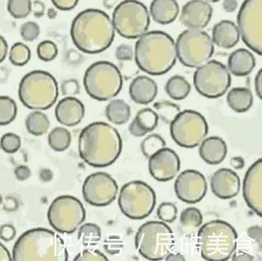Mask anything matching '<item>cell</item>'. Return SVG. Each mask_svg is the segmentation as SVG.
Instances as JSON below:
<instances>
[{"instance_id": "7c38bea8", "label": "cell", "mask_w": 262, "mask_h": 261, "mask_svg": "<svg viewBox=\"0 0 262 261\" xmlns=\"http://www.w3.org/2000/svg\"><path fill=\"white\" fill-rule=\"evenodd\" d=\"M47 215L49 225L54 230L63 234H72L85 221L86 212L78 198L63 195L53 201Z\"/></svg>"}, {"instance_id": "d6986e66", "label": "cell", "mask_w": 262, "mask_h": 261, "mask_svg": "<svg viewBox=\"0 0 262 261\" xmlns=\"http://www.w3.org/2000/svg\"><path fill=\"white\" fill-rule=\"evenodd\" d=\"M246 203L258 216L262 214V161L258 159L246 172L243 184Z\"/></svg>"}, {"instance_id": "bcb514c9", "label": "cell", "mask_w": 262, "mask_h": 261, "mask_svg": "<svg viewBox=\"0 0 262 261\" xmlns=\"http://www.w3.org/2000/svg\"><path fill=\"white\" fill-rule=\"evenodd\" d=\"M105 251L110 255H117L122 250L124 244L122 240L117 236H109L104 241Z\"/></svg>"}, {"instance_id": "f546056e", "label": "cell", "mask_w": 262, "mask_h": 261, "mask_svg": "<svg viewBox=\"0 0 262 261\" xmlns=\"http://www.w3.org/2000/svg\"><path fill=\"white\" fill-rule=\"evenodd\" d=\"M130 116V106L122 99L112 100L106 106V118L114 125H124L129 121Z\"/></svg>"}, {"instance_id": "9a60e30c", "label": "cell", "mask_w": 262, "mask_h": 261, "mask_svg": "<svg viewBox=\"0 0 262 261\" xmlns=\"http://www.w3.org/2000/svg\"><path fill=\"white\" fill-rule=\"evenodd\" d=\"M237 29L242 39L258 55L262 53V0H246L237 14Z\"/></svg>"}, {"instance_id": "f907efd6", "label": "cell", "mask_w": 262, "mask_h": 261, "mask_svg": "<svg viewBox=\"0 0 262 261\" xmlns=\"http://www.w3.org/2000/svg\"><path fill=\"white\" fill-rule=\"evenodd\" d=\"M53 5L61 11H70L78 4L77 0H52Z\"/></svg>"}, {"instance_id": "91938a15", "label": "cell", "mask_w": 262, "mask_h": 261, "mask_svg": "<svg viewBox=\"0 0 262 261\" xmlns=\"http://www.w3.org/2000/svg\"><path fill=\"white\" fill-rule=\"evenodd\" d=\"M233 261H252L254 260L253 256L250 254L246 253V252H237L234 254L232 257Z\"/></svg>"}, {"instance_id": "f5cc1de1", "label": "cell", "mask_w": 262, "mask_h": 261, "mask_svg": "<svg viewBox=\"0 0 262 261\" xmlns=\"http://www.w3.org/2000/svg\"><path fill=\"white\" fill-rule=\"evenodd\" d=\"M247 233H248V237L253 239L254 241H256L260 247L262 240L261 227L258 226V225L251 227L248 229Z\"/></svg>"}, {"instance_id": "2e32d148", "label": "cell", "mask_w": 262, "mask_h": 261, "mask_svg": "<svg viewBox=\"0 0 262 261\" xmlns=\"http://www.w3.org/2000/svg\"><path fill=\"white\" fill-rule=\"evenodd\" d=\"M118 190L117 182L110 175L97 172L86 178L82 187V193L88 204L102 207L116 200Z\"/></svg>"}, {"instance_id": "ee69618b", "label": "cell", "mask_w": 262, "mask_h": 261, "mask_svg": "<svg viewBox=\"0 0 262 261\" xmlns=\"http://www.w3.org/2000/svg\"><path fill=\"white\" fill-rule=\"evenodd\" d=\"M20 36L27 42H32L39 37L40 28L35 21H27L20 27Z\"/></svg>"}, {"instance_id": "3957f363", "label": "cell", "mask_w": 262, "mask_h": 261, "mask_svg": "<svg viewBox=\"0 0 262 261\" xmlns=\"http://www.w3.org/2000/svg\"><path fill=\"white\" fill-rule=\"evenodd\" d=\"M134 56L141 71L151 76H162L176 65V42L164 31H148L135 44Z\"/></svg>"}, {"instance_id": "6125c7cd", "label": "cell", "mask_w": 262, "mask_h": 261, "mask_svg": "<svg viewBox=\"0 0 262 261\" xmlns=\"http://www.w3.org/2000/svg\"><path fill=\"white\" fill-rule=\"evenodd\" d=\"M165 259L167 261L184 260L185 258L184 257V255H181L180 253H173L169 254V255L165 258Z\"/></svg>"}, {"instance_id": "8992f818", "label": "cell", "mask_w": 262, "mask_h": 261, "mask_svg": "<svg viewBox=\"0 0 262 261\" xmlns=\"http://www.w3.org/2000/svg\"><path fill=\"white\" fill-rule=\"evenodd\" d=\"M58 94V84L55 77L40 70L29 72L19 84L20 101L31 110H48L55 104Z\"/></svg>"}, {"instance_id": "f6af8a7d", "label": "cell", "mask_w": 262, "mask_h": 261, "mask_svg": "<svg viewBox=\"0 0 262 261\" xmlns=\"http://www.w3.org/2000/svg\"><path fill=\"white\" fill-rule=\"evenodd\" d=\"M75 261H106L108 260L104 254L97 250H84L76 255Z\"/></svg>"}, {"instance_id": "7402d4cb", "label": "cell", "mask_w": 262, "mask_h": 261, "mask_svg": "<svg viewBox=\"0 0 262 261\" xmlns=\"http://www.w3.org/2000/svg\"><path fill=\"white\" fill-rule=\"evenodd\" d=\"M84 106L75 97L62 98L55 109V117L61 125L73 127L79 125L84 118Z\"/></svg>"}, {"instance_id": "1f68e13d", "label": "cell", "mask_w": 262, "mask_h": 261, "mask_svg": "<svg viewBox=\"0 0 262 261\" xmlns=\"http://www.w3.org/2000/svg\"><path fill=\"white\" fill-rule=\"evenodd\" d=\"M50 121L47 115L35 111L27 116L26 127L27 131L34 136H42L49 130Z\"/></svg>"}, {"instance_id": "8fae6325", "label": "cell", "mask_w": 262, "mask_h": 261, "mask_svg": "<svg viewBox=\"0 0 262 261\" xmlns=\"http://www.w3.org/2000/svg\"><path fill=\"white\" fill-rule=\"evenodd\" d=\"M118 205L127 218L139 221L149 216L156 206V193L145 182L135 180L123 186Z\"/></svg>"}, {"instance_id": "9c48e42d", "label": "cell", "mask_w": 262, "mask_h": 261, "mask_svg": "<svg viewBox=\"0 0 262 261\" xmlns=\"http://www.w3.org/2000/svg\"><path fill=\"white\" fill-rule=\"evenodd\" d=\"M115 31L125 39H139L149 28L150 15L143 3L135 0L122 1L113 13Z\"/></svg>"}, {"instance_id": "6da1fadb", "label": "cell", "mask_w": 262, "mask_h": 261, "mask_svg": "<svg viewBox=\"0 0 262 261\" xmlns=\"http://www.w3.org/2000/svg\"><path fill=\"white\" fill-rule=\"evenodd\" d=\"M78 150L81 159L94 168L107 167L118 159L122 139L117 129L107 123H91L80 132Z\"/></svg>"}, {"instance_id": "9f6ffc18", "label": "cell", "mask_w": 262, "mask_h": 261, "mask_svg": "<svg viewBox=\"0 0 262 261\" xmlns=\"http://www.w3.org/2000/svg\"><path fill=\"white\" fill-rule=\"evenodd\" d=\"M8 46L6 39L0 35V63L4 61L8 54Z\"/></svg>"}, {"instance_id": "836d02e7", "label": "cell", "mask_w": 262, "mask_h": 261, "mask_svg": "<svg viewBox=\"0 0 262 261\" xmlns=\"http://www.w3.org/2000/svg\"><path fill=\"white\" fill-rule=\"evenodd\" d=\"M101 237L102 231L100 227L92 223L82 225L78 232V240L85 247L96 245L100 241Z\"/></svg>"}, {"instance_id": "7dc6e473", "label": "cell", "mask_w": 262, "mask_h": 261, "mask_svg": "<svg viewBox=\"0 0 262 261\" xmlns=\"http://www.w3.org/2000/svg\"><path fill=\"white\" fill-rule=\"evenodd\" d=\"M61 92L63 95L73 97L80 93V84L76 80H66L61 84Z\"/></svg>"}, {"instance_id": "d4e9b609", "label": "cell", "mask_w": 262, "mask_h": 261, "mask_svg": "<svg viewBox=\"0 0 262 261\" xmlns=\"http://www.w3.org/2000/svg\"><path fill=\"white\" fill-rule=\"evenodd\" d=\"M199 145V155L208 165H219L227 155V144L220 137L206 138Z\"/></svg>"}, {"instance_id": "4316f807", "label": "cell", "mask_w": 262, "mask_h": 261, "mask_svg": "<svg viewBox=\"0 0 262 261\" xmlns=\"http://www.w3.org/2000/svg\"><path fill=\"white\" fill-rule=\"evenodd\" d=\"M179 12V4L174 0H154L150 4L149 15L158 24H170L177 18Z\"/></svg>"}, {"instance_id": "b9f144b4", "label": "cell", "mask_w": 262, "mask_h": 261, "mask_svg": "<svg viewBox=\"0 0 262 261\" xmlns=\"http://www.w3.org/2000/svg\"><path fill=\"white\" fill-rule=\"evenodd\" d=\"M57 45L53 43V41L45 40L39 44L37 47V54L39 59L43 61H53L57 57Z\"/></svg>"}, {"instance_id": "30bf717a", "label": "cell", "mask_w": 262, "mask_h": 261, "mask_svg": "<svg viewBox=\"0 0 262 261\" xmlns=\"http://www.w3.org/2000/svg\"><path fill=\"white\" fill-rule=\"evenodd\" d=\"M176 53L184 67L198 68L211 59L215 48L210 35L202 30L183 31L176 43Z\"/></svg>"}, {"instance_id": "83f0119b", "label": "cell", "mask_w": 262, "mask_h": 261, "mask_svg": "<svg viewBox=\"0 0 262 261\" xmlns=\"http://www.w3.org/2000/svg\"><path fill=\"white\" fill-rule=\"evenodd\" d=\"M159 117L151 108L139 110L133 121L129 126L131 135L136 138L145 136L148 133L154 131L158 127Z\"/></svg>"}, {"instance_id": "816d5d0a", "label": "cell", "mask_w": 262, "mask_h": 261, "mask_svg": "<svg viewBox=\"0 0 262 261\" xmlns=\"http://www.w3.org/2000/svg\"><path fill=\"white\" fill-rule=\"evenodd\" d=\"M15 176L20 181H25L31 177V171L27 165H21L16 166L14 169Z\"/></svg>"}, {"instance_id": "5b68a950", "label": "cell", "mask_w": 262, "mask_h": 261, "mask_svg": "<svg viewBox=\"0 0 262 261\" xmlns=\"http://www.w3.org/2000/svg\"><path fill=\"white\" fill-rule=\"evenodd\" d=\"M237 233L225 221H209L198 233V247L206 260L225 261L230 259L237 248Z\"/></svg>"}, {"instance_id": "6f0895ef", "label": "cell", "mask_w": 262, "mask_h": 261, "mask_svg": "<svg viewBox=\"0 0 262 261\" xmlns=\"http://www.w3.org/2000/svg\"><path fill=\"white\" fill-rule=\"evenodd\" d=\"M224 10L227 12H235L237 8V2L235 0H225L222 3Z\"/></svg>"}, {"instance_id": "ac0fdd59", "label": "cell", "mask_w": 262, "mask_h": 261, "mask_svg": "<svg viewBox=\"0 0 262 261\" xmlns=\"http://www.w3.org/2000/svg\"><path fill=\"white\" fill-rule=\"evenodd\" d=\"M180 169V157L174 150L168 147L161 149L148 158V170L157 181L173 180Z\"/></svg>"}, {"instance_id": "44dd1931", "label": "cell", "mask_w": 262, "mask_h": 261, "mask_svg": "<svg viewBox=\"0 0 262 261\" xmlns=\"http://www.w3.org/2000/svg\"><path fill=\"white\" fill-rule=\"evenodd\" d=\"M240 187L239 176L232 169L221 168L211 176V191L215 197L223 200L235 198L239 193Z\"/></svg>"}, {"instance_id": "603a6c76", "label": "cell", "mask_w": 262, "mask_h": 261, "mask_svg": "<svg viewBox=\"0 0 262 261\" xmlns=\"http://www.w3.org/2000/svg\"><path fill=\"white\" fill-rule=\"evenodd\" d=\"M158 84L151 78L145 76L135 77L129 88L131 99L138 104L151 103L158 95Z\"/></svg>"}, {"instance_id": "52a82bcc", "label": "cell", "mask_w": 262, "mask_h": 261, "mask_svg": "<svg viewBox=\"0 0 262 261\" xmlns=\"http://www.w3.org/2000/svg\"><path fill=\"white\" fill-rule=\"evenodd\" d=\"M135 247L149 260H162L170 253L176 243L174 233L166 223L147 221L135 235Z\"/></svg>"}, {"instance_id": "c3c4849f", "label": "cell", "mask_w": 262, "mask_h": 261, "mask_svg": "<svg viewBox=\"0 0 262 261\" xmlns=\"http://www.w3.org/2000/svg\"><path fill=\"white\" fill-rule=\"evenodd\" d=\"M133 49L129 45H121L116 50V57L119 61H127L133 59Z\"/></svg>"}, {"instance_id": "681fc988", "label": "cell", "mask_w": 262, "mask_h": 261, "mask_svg": "<svg viewBox=\"0 0 262 261\" xmlns=\"http://www.w3.org/2000/svg\"><path fill=\"white\" fill-rule=\"evenodd\" d=\"M16 236V229L12 225H4L0 228V238L4 242H10Z\"/></svg>"}, {"instance_id": "4dcf8cb0", "label": "cell", "mask_w": 262, "mask_h": 261, "mask_svg": "<svg viewBox=\"0 0 262 261\" xmlns=\"http://www.w3.org/2000/svg\"><path fill=\"white\" fill-rule=\"evenodd\" d=\"M165 90L173 100H183L190 94L191 85L184 76L176 75L167 80Z\"/></svg>"}, {"instance_id": "7bdbcfd3", "label": "cell", "mask_w": 262, "mask_h": 261, "mask_svg": "<svg viewBox=\"0 0 262 261\" xmlns=\"http://www.w3.org/2000/svg\"><path fill=\"white\" fill-rule=\"evenodd\" d=\"M20 145H21V141L20 137L13 133L5 134L0 140V147L2 148L3 151L9 154L18 151Z\"/></svg>"}, {"instance_id": "4fadbf2b", "label": "cell", "mask_w": 262, "mask_h": 261, "mask_svg": "<svg viewBox=\"0 0 262 261\" xmlns=\"http://www.w3.org/2000/svg\"><path fill=\"white\" fill-rule=\"evenodd\" d=\"M208 125L201 113L193 110L180 112L170 124V133L176 144L184 148L198 147L208 134Z\"/></svg>"}, {"instance_id": "484cf974", "label": "cell", "mask_w": 262, "mask_h": 261, "mask_svg": "<svg viewBox=\"0 0 262 261\" xmlns=\"http://www.w3.org/2000/svg\"><path fill=\"white\" fill-rule=\"evenodd\" d=\"M228 70L233 76H246L249 75L256 67L253 53L248 49H238L231 53L228 58Z\"/></svg>"}, {"instance_id": "e575fe53", "label": "cell", "mask_w": 262, "mask_h": 261, "mask_svg": "<svg viewBox=\"0 0 262 261\" xmlns=\"http://www.w3.org/2000/svg\"><path fill=\"white\" fill-rule=\"evenodd\" d=\"M154 107L158 117L166 124H170L174 121L176 116L180 113V106L170 101L164 100L155 102Z\"/></svg>"}, {"instance_id": "ffe728a7", "label": "cell", "mask_w": 262, "mask_h": 261, "mask_svg": "<svg viewBox=\"0 0 262 261\" xmlns=\"http://www.w3.org/2000/svg\"><path fill=\"white\" fill-rule=\"evenodd\" d=\"M212 14V6L207 1L193 0L183 6L180 20L188 30H202L208 26Z\"/></svg>"}, {"instance_id": "f35d334b", "label": "cell", "mask_w": 262, "mask_h": 261, "mask_svg": "<svg viewBox=\"0 0 262 261\" xmlns=\"http://www.w3.org/2000/svg\"><path fill=\"white\" fill-rule=\"evenodd\" d=\"M31 49H29L27 45L23 43L14 44L11 48L9 53V60L13 65L17 67H23L28 63L31 59Z\"/></svg>"}, {"instance_id": "94428289", "label": "cell", "mask_w": 262, "mask_h": 261, "mask_svg": "<svg viewBox=\"0 0 262 261\" xmlns=\"http://www.w3.org/2000/svg\"><path fill=\"white\" fill-rule=\"evenodd\" d=\"M12 260V255L10 252L7 249L5 246L0 243V261H11Z\"/></svg>"}, {"instance_id": "74e56055", "label": "cell", "mask_w": 262, "mask_h": 261, "mask_svg": "<svg viewBox=\"0 0 262 261\" xmlns=\"http://www.w3.org/2000/svg\"><path fill=\"white\" fill-rule=\"evenodd\" d=\"M166 141L164 140L162 136L157 134H152L142 141V153L148 159L159 150L166 147Z\"/></svg>"}, {"instance_id": "e0dca14e", "label": "cell", "mask_w": 262, "mask_h": 261, "mask_svg": "<svg viewBox=\"0 0 262 261\" xmlns=\"http://www.w3.org/2000/svg\"><path fill=\"white\" fill-rule=\"evenodd\" d=\"M174 188L180 201L187 204H196L206 196L207 183L203 173L195 169H186L179 175Z\"/></svg>"}, {"instance_id": "680465c9", "label": "cell", "mask_w": 262, "mask_h": 261, "mask_svg": "<svg viewBox=\"0 0 262 261\" xmlns=\"http://www.w3.org/2000/svg\"><path fill=\"white\" fill-rule=\"evenodd\" d=\"M230 165L233 169L239 170V169L244 167L245 161H244V158H242L241 157H233L230 160Z\"/></svg>"}, {"instance_id": "277c9868", "label": "cell", "mask_w": 262, "mask_h": 261, "mask_svg": "<svg viewBox=\"0 0 262 261\" xmlns=\"http://www.w3.org/2000/svg\"><path fill=\"white\" fill-rule=\"evenodd\" d=\"M13 261H67L68 252L63 239L53 231L35 228L25 232L15 243Z\"/></svg>"}, {"instance_id": "7a4b0ae2", "label": "cell", "mask_w": 262, "mask_h": 261, "mask_svg": "<svg viewBox=\"0 0 262 261\" xmlns=\"http://www.w3.org/2000/svg\"><path fill=\"white\" fill-rule=\"evenodd\" d=\"M71 36L80 51L88 54L102 53L114 40L113 20L103 11L85 9L72 20Z\"/></svg>"}, {"instance_id": "8d00e7d4", "label": "cell", "mask_w": 262, "mask_h": 261, "mask_svg": "<svg viewBox=\"0 0 262 261\" xmlns=\"http://www.w3.org/2000/svg\"><path fill=\"white\" fill-rule=\"evenodd\" d=\"M203 221V214L196 207H188L180 214V223L183 229H198L202 225Z\"/></svg>"}, {"instance_id": "ba28073f", "label": "cell", "mask_w": 262, "mask_h": 261, "mask_svg": "<svg viewBox=\"0 0 262 261\" xmlns=\"http://www.w3.org/2000/svg\"><path fill=\"white\" fill-rule=\"evenodd\" d=\"M84 86L87 94L95 100L104 102L117 97L123 85L121 71L110 61L94 62L86 70Z\"/></svg>"}, {"instance_id": "ab89813d", "label": "cell", "mask_w": 262, "mask_h": 261, "mask_svg": "<svg viewBox=\"0 0 262 261\" xmlns=\"http://www.w3.org/2000/svg\"><path fill=\"white\" fill-rule=\"evenodd\" d=\"M30 0H10L8 3V11L14 18H26L31 12Z\"/></svg>"}, {"instance_id": "60d3db41", "label": "cell", "mask_w": 262, "mask_h": 261, "mask_svg": "<svg viewBox=\"0 0 262 261\" xmlns=\"http://www.w3.org/2000/svg\"><path fill=\"white\" fill-rule=\"evenodd\" d=\"M178 209L176 205L171 202H162L158 206L157 215L160 221L165 223H173L177 218Z\"/></svg>"}, {"instance_id": "cb8c5ba5", "label": "cell", "mask_w": 262, "mask_h": 261, "mask_svg": "<svg viewBox=\"0 0 262 261\" xmlns=\"http://www.w3.org/2000/svg\"><path fill=\"white\" fill-rule=\"evenodd\" d=\"M239 39V31L237 25L232 20H221L213 27L211 40L217 47L232 49L237 45Z\"/></svg>"}, {"instance_id": "db71d44e", "label": "cell", "mask_w": 262, "mask_h": 261, "mask_svg": "<svg viewBox=\"0 0 262 261\" xmlns=\"http://www.w3.org/2000/svg\"><path fill=\"white\" fill-rule=\"evenodd\" d=\"M45 4L39 1H35L31 3V12L34 13V16L36 17H40L45 13Z\"/></svg>"}, {"instance_id": "d6a6232c", "label": "cell", "mask_w": 262, "mask_h": 261, "mask_svg": "<svg viewBox=\"0 0 262 261\" xmlns=\"http://www.w3.org/2000/svg\"><path fill=\"white\" fill-rule=\"evenodd\" d=\"M49 146L55 151H64L72 143V135L69 130L62 127H56L48 137Z\"/></svg>"}, {"instance_id": "11a10c76", "label": "cell", "mask_w": 262, "mask_h": 261, "mask_svg": "<svg viewBox=\"0 0 262 261\" xmlns=\"http://www.w3.org/2000/svg\"><path fill=\"white\" fill-rule=\"evenodd\" d=\"M255 90L258 98L262 99V70L260 69L255 77Z\"/></svg>"}, {"instance_id": "d590c367", "label": "cell", "mask_w": 262, "mask_h": 261, "mask_svg": "<svg viewBox=\"0 0 262 261\" xmlns=\"http://www.w3.org/2000/svg\"><path fill=\"white\" fill-rule=\"evenodd\" d=\"M17 114L15 101L8 96H0V125H9Z\"/></svg>"}, {"instance_id": "5bb4252c", "label": "cell", "mask_w": 262, "mask_h": 261, "mask_svg": "<svg viewBox=\"0 0 262 261\" xmlns=\"http://www.w3.org/2000/svg\"><path fill=\"white\" fill-rule=\"evenodd\" d=\"M196 92L207 98H219L231 84L230 72L221 61L211 60L196 68L193 74Z\"/></svg>"}, {"instance_id": "f1b7e54d", "label": "cell", "mask_w": 262, "mask_h": 261, "mask_svg": "<svg viewBox=\"0 0 262 261\" xmlns=\"http://www.w3.org/2000/svg\"><path fill=\"white\" fill-rule=\"evenodd\" d=\"M226 101L233 112L244 113L250 110L253 104V94L248 88L236 87L228 93Z\"/></svg>"}]
</instances>
